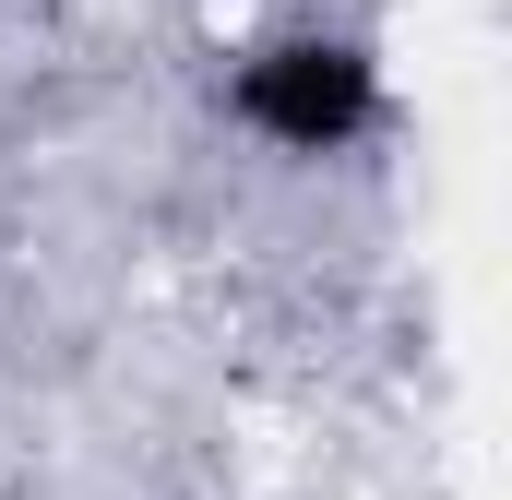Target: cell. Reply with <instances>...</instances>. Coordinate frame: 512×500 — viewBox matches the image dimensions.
I'll return each instance as SVG.
<instances>
[{
  "instance_id": "1",
  "label": "cell",
  "mask_w": 512,
  "mask_h": 500,
  "mask_svg": "<svg viewBox=\"0 0 512 500\" xmlns=\"http://www.w3.org/2000/svg\"><path fill=\"white\" fill-rule=\"evenodd\" d=\"M227 120L251 131L262 155L322 167V155H358L393 120V72L358 24H274V36H251L227 60Z\"/></svg>"
}]
</instances>
